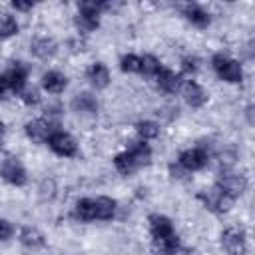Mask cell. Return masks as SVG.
<instances>
[{
  "instance_id": "obj_1",
  "label": "cell",
  "mask_w": 255,
  "mask_h": 255,
  "mask_svg": "<svg viewBox=\"0 0 255 255\" xmlns=\"http://www.w3.org/2000/svg\"><path fill=\"white\" fill-rule=\"evenodd\" d=\"M149 159H151V147L145 141H137L129 149L118 153L114 157V165L122 175H131L135 169L147 165Z\"/></svg>"
},
{
  "instance_id": "obj_2",
  "label": "cell",
  "mask_w": 255,
  "mask_h": 255,
  "mask_svg": "<svg viewBox=\"0 0 255 255\" xmlns=\"http://www.w3.org/2000/svg\"><path fill=\"white\" fill-rule=\"evenodd\" d=\"M211 64H213L215 74L221 80H225L229 84H237V82L243 80V70H241V64L237 60H231L225 54H215L213 60H211Z\"/></svg>"
},
{
  "instance_id": "obj_3",
  "label": "cell",
  "mask_w": 255,
  "mask_h": 255,
  "mask_svg": "<svg viewBox=\"0 0 255 255\" xmlns=\"http://www.w3.org/2000/svg\"><path fill=\"white\" fill-rule=\"evenodd\" d=\"M102 8H104L102 2H94V0L82 2V4H80V10H78L76 24H78L84 32L96 30L98 24H100V12H102Z\"/></svg>"
},
{
  "instance_id": "obj_4",
  "label": "cell",
  "mask_w": 255,
  "mask_h": 255,
  "mask_svg": "<svg viewBox=\"0 0 255 255\" xmlns=\"http://www.w3.org/2000/svg\"><path fill=\"white\" fill-rule=\"evenodd\" d=\"M221 245L229 255H245L247 251V239H245V231L237 225L227 227L221 233Z\"/></svg>"
},
{
  "instance_id": "obj_5",
  "label": "cell",
  "mask_w": 255,
  "mask_h": 255,
  "mask_svg": "<svg viewBox=\"0 0 255 255\" xmlns=\"http://www.w3.org/2000/svg\"><path fill=\"white\" fill-rule=\"evenodd\" d=\"M46 143H48L50 149H52L56 155H60V157H74V155L78 153L76 139H74L70 133L62 131V129H56V131L50 135V139H48Z\"/></svg>"
},
{
  "instance_id": "obj_6",
  "label": "cell",
  "mask_w": 255,
  "mask_h": 255,
  "mask_svg": "<svg viewBox=\"0 0 255 255\" xmlns=\"http://www.w3.org/2000/svg\"><path fill=\"white\" fill-rule=\"evenodd\" d=\"M217 189H221L225 195H229L231 199L239 197L245 189H247V179L241 173H231V171H223L215 183Z\"/></svg>"
},
{
  "instance_id": "obj_7",
  "label": "cell",
  "mask_w": 255,
  "mask_h": 255,
  "mask_svg": "<svg viewBox=\"0 0 255 255\" xmlns=\"http://www.w3.org/2000/svg\"><path fill=\"white\" fill-rule=\"evenodd\" d=\"M0 177H2L6 183L16 185V187H20V185H24V183L28 181L26 169H24V165H22L16 157H6V159L2 161V165H0Z\"/></svg>"
},
{
  "instance_id": "obj_8",
  "label": "cell",
  "mask_w": 255,
  "mask_h": 255,
  "mask_svg": "<svg viewBox=\"0 0 255 255\" xmlns=\"http://www.w3.org/2000/svg\"><path fill=\"white\" fill-rule=\"evenodd\" d=\"M199 199L203 201V205L207 207V209H211V211H215V213H225V211H229L231 209V205H233V199L229 197V195H225L221 189H217V187H211V189H207V191H201L199 193Z\"/></svg>"
},
{
  "instance_id": "obj_9",
  "label": "cell",
  "mask_w": 255,
  "mask_h": 255,
  "mask_svg": "<svg viewBox=\"0 0 255 255\" xmlns=\"http://www.w3.org/2000/svg\"><path fill=\"white\" fill-rule=\"evenodd\" d=\"M179 165L187 171H199L207 165L209 161V153L203 149V147H189V149H183L177 157Z\"/></svg>"
},
{
  "instance_id": "obj_10",
  "label": "cell",
  "mask_w": 255,
  "mask_h": 255,
  "mask_svg": "<svg viewBox=\"0 0 255 255\" xmlns=\"http://www.w3.org/2000/svg\"><path fill=\"white\" fill-rule=\"evenodd\" d=\"M56 129H58V128H56L50 120H44V118L32 120V122L26 124V135H28L32 141H38V143L48 141L50 135H52Z\"/></svg>"
},
{
  "instance_id": "obj_11",
  "label": "cell",
  "mask_w": 255,
  "mask_h": 255,
  "mask_svg": "<svg viewBox=\"0 0 255 255\" xmlns=\"http://www.w3.org/2000/svg\"><path fill=\"white\" fill-rule=\"evenodd\" d=\"M2 78H4V84H6L8 90H12L14 94H22L24 88H26V80H28V68L18 62Z\"/></svg>"
},
{
  "instance_id": "obj_12",
  "label": "cell",
  "mask_w": 255,
  "mask_h": 255,
  "mask_svg": "<svg viewBox=\"0 0 255 255\" xmlns=\"http://www.w3.org/2000/svg\"><path fill=\"white\" fill-rule=\"evenodd\" d=\"M181 94H183V100L191 106V108H201L205 102H207V94L205 90L195 82V80H185L181 82Z\"/></svg>"
},
{
  "instance_id": "obj_13",
  "label": "cell",
  "mask_w": 255,
  "mask_h": 255,
  "mask_svg": "<svg viewBox=\"0 0 255 255\" xmlns=\"http://www.w3.org/2000/svg\"><path fill=\"white\" fill-rule=\"evenodd\" d=\"M147 221H149L151 239H159V237H167V235L175 233L171 221H169L165 215H161V213H153V215H149Z\"/></svg>"
},
{
  "instance_id": "obj_14",
  "label": "cell",
  "mask_w": 255,
  "mask_h": 255,
  "mask_svg": "<svg viewBox=\"0 0 255 255\" xmlns=\"http://www.w3.org/2000/svg\"><path fill=\"white\" fill-rule=\"evenodd\" d=\"M42 86H44V90L50 92V94H60V92L66 90L68 78H66L62 72L50 70V72H46V74L42 76Z\"/></svg>"
},
{
  "instance_id": "obj_15",
  "label": "cell",
  "mask_w": 255,
  "mask_h": 255,
  "mask_svg": "<svg viewBox=\"0 0 255 255\" xmlns=\"http://www.w3.org/2000/svg\"><path fill=\"white\" fill-rule=\"evenodd\" d=\"M86 76H88L90 84H92L94 88H98V90H102V88H106V86L110 84V72H108V68H106L102 62L92 64V66L88 68Z\"/></svg>"
},
{
  "instance_id": "obj_16",
  "label": "cell",
  "mask_w": 255,
  "mask_h": 255,
  "mask_svg": "<svg viewBox=\"0 0 255 255\" xmlns=\"http://www.w3.org/2000/svg\"><path fill=\"white\" fill-rule=\"evenodd\" d=\"M94 207H96V219H100V221H110V219H114V215H116L118 203H116L112 197L100 195V197L94 199Z\"/></svg>"
},
{
  "instance_id": "obj_17",
  "label": "cell",
  "mask_w": 255,
  "mask_h": 255,
  "mask_svg": "<svg viewBox=\"0 0 255 255\" xmlns=\"http://www.w3.org/2000/svg\"><path fill=\"white\" fill-rule=\"evenodd\" d=\"M155 80H157V86L167 94H173V92H177L181 88V78L177 74H173L171 70H167V68H161L157 72Z\"/></svg>"
},
{
  "instance_id": "obj_18",
  "label": "cell",
  "mask_w": 255,
  "mask_h": 255,
  "mask_svg": "<svg viewBox=\"0 0 255 255\" xmlns=\"http://www.w3.org/2000/svg\"><path fill=\"white\" fill-rule=\"evenodd\" d=\"M151 243H153V251L157 255H175L179 251V237L175 233H171L167 237L151 239Z\"/></svg>"
},
{
  "instance_id": "obj_19",
  "label": "cell",
  "mask_w": 255,
  "mask_h": 255,
  "mask_svg": "<svg viewBox=\"0 0 255 255\" xmlns=\"http://www.w3.org/2000/svg\"><path fill=\"white\" fill-rule=\"evenodd\" d=\"M183 16H185L193 26H197V28H207L209 22H211L209 14H207L201 6H197V4H187V6L183 8Z\"/></svg>"
},
{
  "instance_id": "obj_20",
  "label": "cell",
  "mask_w": 255,
  "mask_h": 255,
  "mask_svg": "<svg viewBox=\"0 0 255 255\" xmlns=\"http://www.w3.org/2000/svg\"><path fill=\"white\" fill-rule=\"evenodd\" d=\"M74 217L78 221H94L96 219V207H94V199L92 197H84L76 203L74 207Z\"/></svg>"
},
{
  "instance_id": "obj_21",
  "label": "cell",
  "mask_w": 255,
  "mask_h": 255,
  "mask_svg": "<svg viewBox=\"0 0 255 255\" xmlns=\"http://www.w3.org/2000/svg\"><path fill=\"white\" fill-rule=\"evenodd\" d=\"M20 243L28 249H38L44 245V235L36 227L28 225V227H22V231H20Z\"/></svg>"
},
{
  "instance_id": "obj_22",
  "label": "cell",
  "mask_w": 255,
  "mask_h": 255,
  "mask_svg": "<svg viewBox=\"0 0 255 255\" xmlns=\"http://www.w3.org/2000/svg\"><path fill=\"white\" fill-rule=\"evenodd\" d=\"M32 52H34L38 58L48 60V58H52V56L56 54V42H54L52 38H36V40L32 42Z\"/></svg>"
},
{
  "instance_id": "obj_23",
  "label": "cell",
  "mask_w": 255,
  "mask_h": 255,
  "mask_svg": "<svg viewBox=\"0 0 255 255\" xmlns=\"http://www.w3.org/2000/svg\"><path fill=\"white\" fill-rule=\"evenodd\" d=\"M72 106H74V110L80 114H94L96 110H98V102H96V98L92 96V94H78L76 98H74V102H72Z\"/></svg>"
},
{
  "instance_id": "obj_24",
  "label": "cell",
  "mask_w": 255,
  "mask_h": 255,
  "mask_svg": "<svg viewBox=\"0 0 255 255\" xmlns=\"http://www.w3.org/2000/svg\"><path fill=\"white\" fill-rule=\"evenodd\" d=\"M161 68H163V66H161V62H159L155 56H151V54L141 56V72H139V74H143V76H147V78H155Z\"/></svg>"
},
{
  "instance_id": "obj_25",
  "label": "cell",
  "mask_w": 255,
  "mask_h": 255,
  "mask_svg": "<svg viewBox=\"0 0 255 255\" xmlns=\"http://www.w3.org/2000/svg\"><path fill=\"white\" fill-rule=\"evenodd\" d=\"M135 129H137L141 141H145V139H153V137H157V133H159V126H157L155 122H151V120L137 122V124H135Z\"/></svg>"
},
{
  "instance_id": "obj_26",
  "label": "cell",
  "mask_w": 255,
  "mask_h": 255,
  "mask_svg": "<svg viewBox=\"0 0 255 255\" xmlns=\"http://www.w3.org/2000/svg\"><path fill=\"white\" fill-rule=\"evenodd\" d=\"M18 34V22L14 16L10 14H0V36L2 38H10Z\"/></svg>"
},
{
  "instance_id": "obj_27",
  "label": "cell",
  "mask_w": 255,
  "mask_h": 255,
  "mask_svg": "<svg viewBox=\"0 0 255 255\" xmlns=\"http://www.w3.org/2000/svg\"><path fill=\"white\" fill-rule=\"evenodd\" d=\"M120 68L128 74H139L141 72V56L135 54H126L120 62Z\"/></svg>"
},
{
  "instance_id": "obj_28",
  "label": "cell",
  "mask_w": 255,
  "mask_h": 255,
  "mask_svg": "<svg viewBox=\"0 0 255 255\" xmlns=\"http://www.w3.org/2000/svg\"><path fill=\"white\" fill-rule=\"evenodd\" d=\"M181 70L185 74H195L199 70V60L197 58H183L181 60Z\"/></svg>"
},
{
  "instance_id": "obj_29",
  "label": "cell",
  "mask_w": 255,
  "mask_h": 255,
  "mask_svg": "<svg viewBox=\"0 0 255 255\" xmlns=\"http://www.w3.org/2000/svg\"><path fill=\"white\" fill-rule=\"evenodd\" d=\"M20 98H22V102L28 104V106H36V104L40 102V96H38L36 90H24V92L20 94Z\"/></svg>"
},
{
  "instance_id": "obj_30",
  "label": "cell",
  "mask_w": 255,
  "mask_h": 255,
  "mask_svg": "<svg viewBox=\"0 0 255 255\" xmlns=\"http://www.w3.org/2000/svg\"><path fill=\"white\" fill-rule=\"evenodd\" d=\"M12 233H14V229H12L10 221H6V219H2V217H0V241L10 239V237H12Z\"/></svg>"
},
{
  "instance_id": "obj_31",
  "label": "cell",
  "mask_w": 255,
  "mask_h": 255,
  "mask_svg": "<svg viewBox=\"0 0 255 255\" xmlns=\"http://www.w3.org/2000/svg\"><path fill=\"white\" fill-rule=\"evenodd\" d=\"M32 2H18V0H14L12 2V8H16V10H22V12H26V10H32Z\"/></svg>"
},
{
  "instance_id": "obj_32",
  "label": "cell",
  "mask_w": 255,
  "mask_h": 255,
  "mask_svg": "<svg viewBox=\"0 0 255 255\" xmlns=\"http://www.w3.org/2000/svg\"><path fill=\"white\" fill-rule=\"evenodd\" d=\"M6 92V84H4V78L0 76V98H2V94Z\"/></svg>"
},
{
  "instance_id": "obj_33",
  "label": "cell",
  "mask_w": 255,
  "mask_h": 255,
  "mask_svg": "<svg viewBox=\"0 0 255 255\" xmlns=\"http://www.w3.org/2000/svg\"><path fill=\"white\" fill-rule=\"evenodd\" d=\"M2 143H4V128L0 124V147H2Z\"/></svg>"
}]
</instances>
